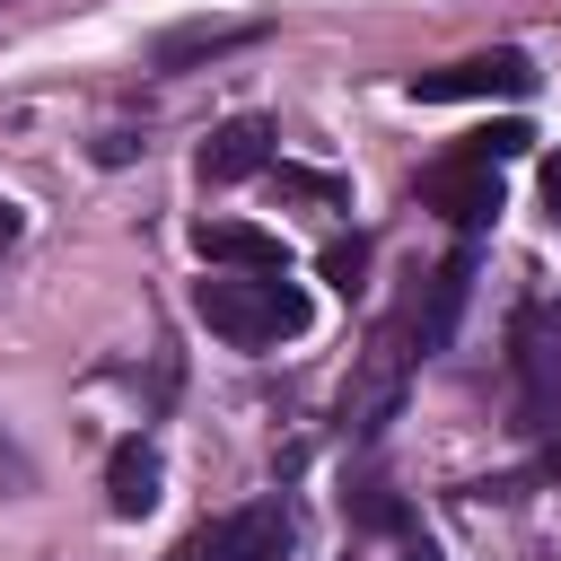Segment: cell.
<instances>
[{
    "label": "cell",
    "instance_id": "6",
    "mask_svg": "<svg viewBox=\"0 0 561 561\" xmlns=\"http://www.w3.org/2000/svg\"><path fill=\"white\" fill-rule=\"evenodd\" d=\"M421 202H430V210H447L456 228H482V219H500V175H491L482 158H465V149H456V158H438V167L421 175Z\"/></svg>",
    "mask_w": 561,
    "mask_h": 561
},
{
    "label": "cell",
    "instance_id": "9",
    "mask_svg": "<svg viewBox=\"0 0 561 561\" xmlns=\"http://www.w3.org/2000/svg\"><path fill=\"white\" fill-rule=\"evenodd\" d=\"M263 167H272V123H254V114H237L202 140V184H245Z\"/></svg>",
    "mask_w": 561,
    "mask_h": 561
},
{
    "label": "cell",
    "instance_id": "13",
    "mask_svg": "<svg viewBox=\"0 0 561 561\" xmlns=\"http://www.w3.org/2000/svg\"><path fill=\"white\" fill-rule=\"evenodd\" d=\"M272 184H280L289 202H351V184H342V175H316V167H272Z\"/></svg>",
    "mask_w": 561,
    "mask_h": 561
},
{
    "label": "cell",
    "instance_id": "16",
    "mask_svg": "<svg viewBox=\"0 0 561 561\" xmlns=\"http://www.w3.org/2000/svg\"><path fill=\"white\" fill-rule=\"evenodd\" d=\"M543 210H552V219H561V149H552V158H543Z\"/></svg>",
    "mask_w": 561,
    "mask_h": 561
},
{
    "label": "cell",
    "instance_id": "5",
    "mask_svg": "<svg viewBox=\"0 0 561 561\" xmlns=\"http://www.w3.org/2000/svg\"><path fill=\"white\" fill-rule=\"evenodd\" d=\"M193 561H289V508H280V500H254V508L202 526Z\"/></svg>",
    "mask_w": 561,
    "mask_h": 561
},
{
    "label": "cell",
    "instance_id": "4",
    "mask_svg": "<svg viewBox=\"0 0 561 561\" xmlns=\"http://www.w3.org/2000/svg\"><path fill=\"white\" fill-rule=\"evenodd\" d=\"M351 526H359V535H351V561H438L430 535L403 517V500H394L386 482H368V491L351 500Z\"/></svg>",
    "mask_w": 561,
    "mask_h": 561
},
{
    "label": "cell",
    "instance_id": "11",
    "mask_svg": "<svg viewBox=\"0 0 561 561\" xmlns=\"http://www.w3.org/2000/svg\"><path fill=\"white\" fill-rule=\"evenodd\" d=\"M465 289H473V245H456V254L430 272V307L412 298V316H403V324H412V342H421V351H438V342L456 333V307H465Z\"/></svg>",
    "mask_w": 561,
    "mask_h": 561
},
{
    "label": "cell",
    "instance_id": "15",
    "mask_svg": "<svg viewBox=\"0 0 561 561\" xmlns=\"http://www.w3.org/2000/svg\"><path fill=\"white\" fill-rule=\"evenodd\" d=\"M18 491H35V465H26V447L0 430V500H18Z\"/></svg>",
    "mask_w": 561,
    "mask_h": 561
},
{
    "label": "cell",
    "instance_id": "10",
    "mask_svg": "<svg viewBox=\"0 0 561 561\" xmlns=\"http://www.w3.org/2000/svg\"><path fill=\"white\" fill-rule=\"evenodd\" d=\"M158 491H167L158 447H149V438H123V447L105 456V508H114V517H149V508H158Z\"/></svg>",
    "mask_w": 561,
    "mask_h": 561
},
{
    "label": "cell",
    "instance_id": "3",
    "mask_svg": "<svg viewBox=\"0 0 561 561\" xmlns=\"http://www.w3.org/2000/svg\"><path fill=\"white\" fill-rule=\"evenodd\" d=\"M535 88V61L517 53V44H491V53H465V61H447V70H421L412 79V96L421 105H465V96H526Z\"/></svg>",
    "mask_w": 561,
    "mask_h": 561
},
{
    "label": "cell",
    "instance_id": "14",
    "mask_svg": "<svg viewBox=\"0 0 561 561\" xmlns=\"http://www.w3.org/2000/svg\"><path fill=\"white\" fill-rule=\"evenodd\" d=\"M316 272H324V280L351 298V289H359V272H368V245H359V237H333V245L316 254Z\"/></svg>",
    "mask_w": 561,
    "mask_h": 561
},
{
    "label": "cell",
    "instance_id": "18",
    "mask_svg": "<svg viewBox=\"0 0 561 561\" xmlns=\"http://www.w3.org/2000/svg\"><path fill=\"white\" fill-rule=\"evenodd\" d=\"M543 473H552V482H561V438H552V447H543Z\"/></svg>",
    "mask_w": 561,
    "mask_h": 561
},
{
    "label": "cell",
    "instance_id": "17",
    "mask_svg": "<svg viewBox=\"0 0 561 561\" xmlns=\"http://www.w3.org/2000/svg\"><path fill=\"white\" fill-rule=\"evenodd\" d=\"M18 228H26V210H18V202H0V245H9Z\"/></svg>",
    "mask_w": 561,
    "mask_h": 561
},
{
    "label": "cell",
    "instance_id": "12",
    "mask_svg": "<svg viewBox=\"0 0 561 561\" xmlns=\"http://www.w3.org/2000/svg\"><path fill=\"white\" fill-rule=\"evenodd\" d=\"M526 149H535V131H526V123H517V114H508V123H491V131H473V140H465V158H482V167H500V158H526Z\"/></svg>",
    "mask_w": 561,
    "mask_h": 561
},
{
    "label": "cell",
    "instance_id": "2",
    "mask_svg": "<svg viewBox=\"0 0 561 561\" xmlns=\"http://www.w3.org/2000/svg\"><path fill=\"white\" fill-rule=\"evenodd\" d=\"M412 359H421L412 324H386V333L368 342V359H359V377H351V394H342V421H351L359 438L394 421V403H403V377H412Z\"/></svg>",
    "mask_w": 561,
    "mask_h": 561
},
{
    "label": "cell",
    "instance_id": "8",
    "mask_svg": "<svg viewBox=\"0 0 561 561\" xmlns=\"http://www.w3.org/2000/svg\"><path fill=\"white\" fill-rule=\"evenodd\" d=\"M237 44H263V18H193V26H167L158 35V70H193V61H219Z\"/></svg>",
    "mask_w": 561,
    "mask_h": 561
},
{
    "label": "cell",
    "instance_id": "7",
    "mask_svg": "<svg viewBox=\"0 0 561 561\" xmlns=\"http://www.w3.org/2000/svg\"><path fill=\"white\" fill-rule=\"evenodd\" d=\"M193 245H202V263H228V272H245V280H280V272H289V245H280L272 228H254V219H202Z\"/></svg>",
    "mask_w": 561,
    "mask_h": 561
},
{
    "label": "cell",
    "instance_id": "1",
    "mask_svg": "<svg viewBox=\"0 0 561 561\" xmlns=\"http://www.w3.org/2000/svg\"><path fill=\"white\" fill-rule=\"evenodd\" d=\"M193 316L219 333V342H237V351H263V342H289V333H307V298L289 289V280H228V272H210L202 289H193Z\"/></svg>",
    "mask_w": 561,
    "mask_h": 561
}]
</instances>
